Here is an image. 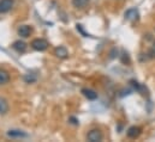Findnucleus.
I'll list each match as a JSON object with an SVG mask.
<instances>
[{
    "label": "nucleus",
    "instance_id": "16",
    "mask_svg": "<svg viewBox=\"0 0 155 142\" xmlns=\"http://www.w3.org/2000/svg\"><path fill=\"white\" fill-rule=\"evenodd\" d=\"M69 121H70L72 124H75V125H77L78 123H79V122H78V119L77 118H75V117H70V118H69Z\"/></svg>",
    "mask_w": 155,
    "mask_h": 142
},
{
    "label": "nucleus",
    "instance_id": "7",
    "mask_svg": "<svg viewBox=\"0 0 155 142\" xmlns=\"http://www.w3.org/2000/svg\"><path fill=\"white\" fill-rule=\"evenodd\" d=\"M140 134H141V128L140 127H136V125L130 127L129 130H127V136L130 139H136V137L140 136Z\"/></svg>",
    "mask_w": 155,
    "mask_h": 142
},
{
    "label": "nucleus",
    "instance_id": "1",
    "mask_svg": "<svg viewBox=\"0 0 155 142\" xmlns=\"http://www.w3.org/2000/svg\"><path fill=\"white\" fill-rule=\"evenodd\" d=\"M31 47L38 51H43L48 48V42L43 38H36L31 42Z\"/></svg>",
    "mask_w": 155,
    "mask_h": 142
},
{
    "label": "nucleus",
    "instance_id": "12",
    "mask_svg": "<svg viewBox=\"0 0 155 142\" xmlns=\"http://www.w3.org/2000/svg\"><path fill=\"white\" fill-rule=\"evenodd\" d=\"M10 81V74L5 69H1L0 68V85H4V84H7Z\"/></svg>",
    "mask_w": 155,
    "mask_h": 142
},
{
    "label": "nucleus",
    "instance_id": "6",
    "mask_svg": "<svg viewBox=\"0 0 155 142\" xmlns=\"http://www.w3.org/2000/svg\"><path fill=\"white\" fill-rule=\"evenodd\" d=\"M82 93H83V96H84L87 99H89V100H95V99L97 98V93H96L94 90H90V88H83V90H82Z\"/></svg>",
    "mask_w": 155,
    "mask_h": 142
},
{
    "label": "nucleus",
    "instance_id": "13",
    "mask_svg": "<svg viewBox=\"0 0 155 142\" xmlns=\"http://www.w3.org/2000/svg\"><path fill=\"white\" fill-rule=\"evenodd\" d=\"M89 0H72V5L77 8H83L88 5Z\"/></svg>",
    "mask_w": 155,
    "mask_h": 142
},
{
    "label": "nucleus",
    "instance_id": "3",
    "mask_svg": "<svg viewBox=\"0 0 155 142\" xmlns=\"http://www.w3.org/2000/svg\"><path fill=\"white\" fill-rule=\"evenodd\" d=\"M13 6V0H0V13L8 12Z\"/></svg>",
    "mask_w": 155,
    "mask_h": 142
},
{
    "label": "nucleus",
    "instance_id": "17",
    "mask_svg": "<svg viewBox=\"0 0 155 142\" xmlns=\"http://www.w3.org/2000/svg\"><path fill=\"white\" fill-rule=\"evenodd\" d=\"M77 30H79V31H81V32H82V34H83V35L85 36V37H88V34H85V32H84V30H83V28H82V25H79V24H77Z\"/></svg>",
    "mask_w": 155,
    "mask_h": 142
},
{
    "label": "nucleus",
    "instance_id": "8",
    "mask_svg": "<svg viewBox=\"0 0 155 142\" xmlns=\"http://www.w3.org/2000/svg\"><path fill=\"white\" fill-rule=\"evenodd\" d=\"M30 34H31V28L30 26H28V25H21L18 28V35L21 36V37L27 38V37L30 36Z\"/></svg>",
    "mask_w": 155,
    "mask_h": 142
},
{
    "label": "nucleus",
    "instance_id": "2",
    "mask_svg": "<svg viewBox=\"0 0 155 142\" xmlns=\"http://www.w3.org/2000/svg\"><path fill=\"white\" fill-rule=\"evenodd\" d=\"M87 139L89 140L90 142H97V141H101L102 140V134L99 129H93L88 133V136Z\"/></svg>",
    "mask_w": 155,
    "mask_h": 142
},
{
    "label": "nucleus",
    "instance_id": "10",
    "mask_svg": "<svg viewBox=\"0 0 155 142\" xmlns=\"http://www.w3.org/2000/svg\"><path fill=\"white\" fill-rule=\"evenodd\" d=\"M55 55H57L59 59H65V57H68L69 53H68V49H66L65 47H58V48L55 49Z\"/></svg>",
    "mask_w": 155,
    "mask_h": 142
},
{
    "label": "nucleus",
    "instance_id": "15",
    "mask_svg": "<svg viewBox=\"0 0 155 142\" xmlns=\"http://www.w3.org/2000/svg\"><path fill=\"white\" fill-rule=\"evenodd\" d=\"M8 110V105L4 99H0V113H6Z\"/></svg>",
    "mask_w": 155,
    "mask_h": 142
},
{
    "label": "nucleus",
    "instance_id": "9",
    "mask_svg": "<svg viewBox=\"0 0 155 142\" xmlns=\"http://www.w3.org/2000/svg\"><path fill=\"white\" fill-rule=\"evenodd\" d=\"M12 48L15 50H17L18 53H24L27 50V43H24L23 41H16L12 44Z\"/></svg>",
    "mask_w": 155,
    "mask_h": 142
},
{
    "label": "nucleus",
    "instance_id": "5",
    "mask_svg": "<svg viewBox=\"0 0 155 142\" xmlns=\"http://www.w3.org/2000/svg\"><path fill=\"white\" fill-rule=\"evenodd\" d=\"M130 85L134 87V90H136L137 92H140L141 94H147V88H146V86H143V85H141L140 82H137L136 80H130Z\"/></svg>",
    "mask_w": 155,
    "mask_h": 142
},
{
    "label": "nucleus",
    "instance_id": "14",
    "mask_svg": "<svg viewBox=\"0 0 155 142\" xmlns=\"http://www.w3.org/2000/svg\"><path fill=\"white\" fill-rule=\"evenodd\" d=\"M36 79H38V76H36V74H34V73H28V74L24 75V80H25L28 84H33V82H35Z\"/></svg>",
    "mask_w": 155,
    "mask_h": 142
},
{
    "label": "nucleus",
    "instance_id": "11",
    "mask_svg": "<svg viewBox=\"0 0 155 142\" xmlns=\"http://www.w3.org/2000/svg\"><path fill=\"white\" fill-rule=\"evenodd\" d=\"M7 136H10V137H27L28 135L24 133V131H22V130H10L8 133H7Z\"/></svg>",
    "mask_w": 155,
    "mask_h": 142
},
{
    "label": "nucleus",
    "instance_id": "4",
    "mask_svg": "<svg viewBox=\"0 0 155 142\" xmlns=\"http://www.w3.org/2000/svg\"><path fill=\"white\" fill-rule=\"evenodd\" d=\"M125 18L127 20H131V22H136L138 20V11L136 8H130L125 12Z\"/></svg>",
    "mask_w": 155,
    "mask_h": 142
}]
</instances>
